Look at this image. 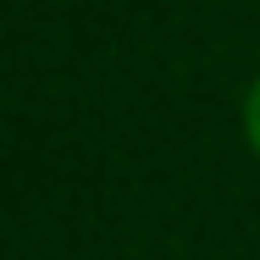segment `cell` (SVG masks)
<instances>
[{"label":"cell","mask_w":260,"mask_h":260,"mask_svg":"<svg viewBox=\"0 0 260 260\" xmlns=\"http://www.w3.org/2000/svg\"><path fill=\"white\" fill-rule=\"evenodd\" d=\"M244 133H249V144H255V155H260V78H255V89H249V100H244Z\"/></svg>","instance_id":"1"}]
</instances>
